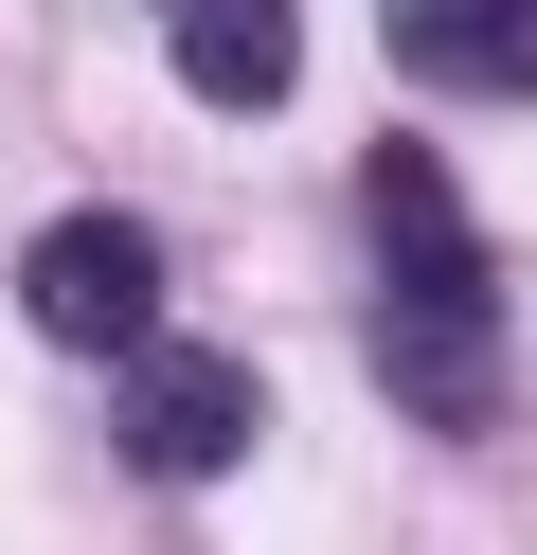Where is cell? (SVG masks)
<instances>
[{"mask_svg": "<svg viewBox=\"0 0 537 555\" xmlns=\"http://www.w3.org/2000/svg\"><path fill=\"white\" fill-rule=\"evenodd\" d=\"M162 54L197 108H286L305 90V18L286 0H162Z\"/></svg>", "mask_w": 537, "mask_h": 555, "instance_id": "cell-4", "label": "cell"}, {"mask_svg": "<svg viewBox=\"0 0 537 555\" xmlns=\"http://www.w3.org/2000/svg\"><path fill=\"white\" fill-rule=\"evenodd\" d=\"M376 376L430 430H501V323H376Z\"/></svg>", "mask_w": 537, "mask_h": 555, "instance_id": "cell-6", "label": "cell"}, {"mask_svg": "<svg viewBox=\"0 0 537 555\" xmlns=\"http://www.w3.org/2000/svg\"><path fill=\"white\" fill-rule=\"evenodd\" d=\"M18 305H36V340H72V359H143V340H162V233L143 216H54L18 251Z\"/></svg>", "mask_w": 537, "mask_h": 555, "instance_id": "cell-3", "label": "cell"}, {"mask_svg": "<svg viewBox=\"0 0 537 555\" xmlns=\"http://www.w3.org/2000/svg\"><path fill=\"white\" fill-rule=\"evenodd\" d=\"M251 430H269V376L215 359V340H143V359H126V412H107V448H126L143 483H215V466H251Z\"/></svg>", "mask_w": 537, "mask_h": 555, "instance_id": "cell-2", "label": "cell"}, {"mask_svg": "<svg viewBox=\"0 0 537 555\" xmlns=\"http://www.w3.org/2000/svg\"><path fill=\"white\" fill-rule=\"evenodd\" d=\"M376 37L430 90H537V0H376Z\"/></svg>", "mask_w": 537, "mask_h": 555, "instance_id": "cell-5", "label": "cell"}, {"mask_svg": "<svg viewBox=\"0 0 537 555\" xmlns=\"http://www.w3.org/2000/svg\"><path fill=\"white\" fill-rule=\"evenodd\" d=\"M358 216H376V323H501V269H484V233H465L430 144L358 162Z\"/></svg>", "mask_w": 537, "mask_h": 555, "instance_id": "cell-1", "label": "cell"}]
</instances>
